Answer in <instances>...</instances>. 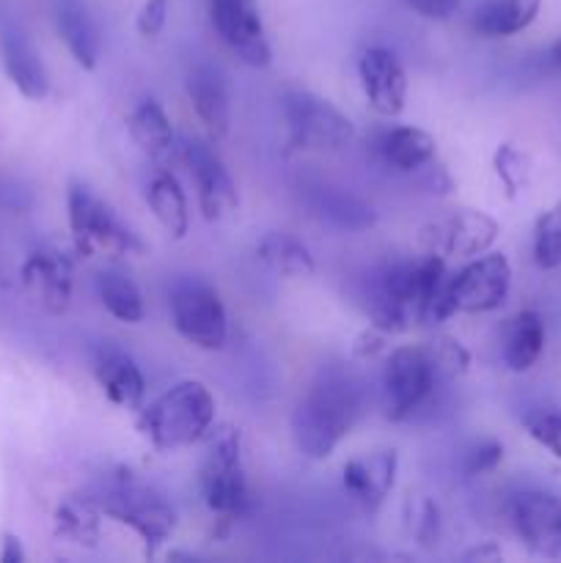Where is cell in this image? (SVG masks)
<instances>
[{"label": "cell", "mask_w": 561, "mask_h": 563, "mask_svg": "<svg viewBox=\"0 0 561 563\" xmlns=\"http://www.w3.org/2000/svg\"><path fill=\"white\" fill-rule=\"evenodd\" d=\"M366 405V390L344 368H322L292 412V434L302 456L328 460L352 432Z\"/></svg>", "instance_id": "obj_1"}, {"label": "cell", "mask_w": 561, "mask_h": 563, "mask_svg": "<svg viewBox=\"0 0 561 563\" xmlns=\"http://www.w3.org/2000/svg\"><path fill=\"white\" fill-rule=\"evenodd\" d=\"M102 517L127 526L143 544V553L157 555V550L174 537L176 511L157 489L138 482L132 473H119L91 493Z\"/></svg>", "instance_id": "obj_2"}, {"label": "cell", "mask_w": 561, "mask_h": 563, "mask_svg": "<svg viewBox=\"0 0 561 563\" xmlns=\"http://www.w3.org/2000/svg\"><path fill=\"white\" fill-rule=\"evenodd\" d=\"M212 423L215 396L198 379H185L143 410L141 432L157 451H179L201 443Z\"/></svg>", "instance_id": "obj_3"}, {"label": "cell", "mask_w": 561, "mask_h": 563, "mask_svg": "<svg viewBox=\"0 0 561 563\" xmlns=\"http://www.w3.org/2000/svg\"><path fill=\"white\" fill-rule=\"evenodd\" d=\"M204 504L220 520H240L251 515L253 498L242 462V434L234 427L209 429L204 434V456L198 467Z\"/></svg>", "instance_id": "obj_4"}, {"label": "cell", "mask_w": 561, "mask_h": 563, "mask_svg": "<svg viewBox=\"0 0 561 563\" xmlns=\"http://www.w3.org/2000/svg\"><path fill=\"white\" fill-rule=\"evenodd\" d=\"M66 209H69V231L75 240L77 256L88 258L97 253L108 256H132L143 253V242L119 214L91 190V187L72 181L66 192Z\"/></svg>", "instance_id": "obj_5"}, {"label": "cell", "mask_w": 561, "mask_h": 563, "mask_svg": "<svg viewBox=\"0 0 561 563\" xmlns=\"http://www.w3.org/2000/svg\"><path fill=\"white\" fill-rule=\"evenodd\" d=\"M280 108L286 121V146L292 152H336L350 146L355 137L352 121L314 91H286Z\"/></svg>", "instance_id": "obj_6"}, {"label": "cell", "mask_w": 561, "mask_h": 563, "mask_svg": "<svg viewBox=\"0 0 561 563\" xmlns=\"http://www.w3.org/2000/svg\"><path fill=\"white\" fill-rule=\"evenodd\" d=\"M170 322L176 333L201 350H223L229 339V317L223 300L204 280L187 278L170 289Z\"/></svg>", "instance_id": "obj_7"}, {"label": "cell", "mask_w": 561, "mask_h": 563, "mask_svg": "<svg viewBox=\"0 0 561 563\" xmlns=\"http://www.w3.org/2000/svg\"><path fill=\"white\" fill-rule=\"evenodd\" d=\"M435 372L424 346H399L383 368V410L388 421H407L432 396Z\"/></svg>", "instance_id": "obj_8"}, {"label": "cell", "mask_w": 561, "mask_h": 563, "mask_svg": "<svg viewBox=\"0 0 561 563\" xmlns=\"http://www.w3.org/2000/svg\"><path fill=\"white\" fill-rule=\"evenodd\" d=\"M207 14L220 42L248 66L264 69L273 60L258 0H207Z\"/></svg>", "instance_id": "obj_9"}, {"label": "cell", "mask_w": 561, "mask_h": 563, "mask_svg": "<svg viewBox=\"0 0 561 563\" xmlns=\"http://www.w3.org/2000/svg\"><path fill=\"white\" fill-rule=\"evenodd\" d=\"M498 234L501 225L493 214L482 209H457L421 231V245L427 253L443 258H476L493 247Z\"/></svg>", "instance_id": "obj_10"}, {"label": "cell", "mask_w": 561, "mask_h": 563, "mask_svg": "<svg viewBox=\"0 0 561 563\" xmlns=\"http://www.w3.org/2000/svg\"><path fill=\"white\" fill-rule=\"evenodd\" d=\"M512 289V264L504 253H482L476 262L451 275L454 313H487L504 306Z\"/></svg>", "instance_id": "obj_11"}, {"label": "cell", "mask_w": 561, "mask_h": 563, "mask_svg": "<svg viewBox=\"0 0 561 563\" xmlns=\"http://www.w3.org/2000/svg\"><path fill=\"white\" fill-rule=\"evenodd\" d=\"M509 522L522 548L542 559L561 555V498L542 489H522L509 498Z\"/></svg>", "instance_id": "obj_12"}, {"label": "cell", "mask_w": 561, "mask_h": 563, "mask_svg": "<svg viewBox=\"0 0 561 563\" xmlns=\"http://www.w3.org/2000/svg\"><path fill=\"white\" fill-rule=\"evenodd\" d=\"M182 159H185L187 170L193 176V185H196L198 207H201L204 220L215 223V220L229 218L240 207V196H237V185L231 179L229 168L215 154V148L209 143L187 137L182 143Z\"/></svg>", "instance_id": "obj_13"}, {"label": "cell", "mask_w": 561, "mask_h": 563, "mask_svg": "<svg viewBox=\"0 0 561 563\" xmlns=\"http://www.w3.org/2000/svg\"><path fill=\"white\" fill-rule=\"evenodd\" d=\"M0 60L14 82L16 91L28 99H44L50 91V77L44 60L33 44L31 33L20 22V16L0 3Z\"/></svg>", "instance_id": "obj_14"}, {"label": "cell", "mask_w": 561, "mask_h": 563, "mask_svg": "<svg viewBox=\"0 0 561 563\" xmlns=\"http://www.w3.org/2000/svg\"><path fill=\"white\" fill-rule=\"evenodd\" d=\"M20 278L28 295L47 313H64L69 308L75 267L66 253L55 251V247H38V251L28 253Z\"/></svg>", "instance_id": "obj_15"}, {"label": "cell", "mask_w": 561, "mask_h": 563, "mask_svg": "<svg viewBox=\"0 0 561 563\" xmlns=\"http://www.w3.org/2000/svg\"><path fill=\"white\" fill-rule=\"evenodd\" d=\"M363 93L369 104L385 119H394L405 110L407 102V77L394 53L383 47H369L358 64Z\"/></svg>", "instance_id": "obj_16"}, {"label": "cell", "mask_w": 561, "mask_h": 563, "mask_svg": "<svg viewBox=\"0 0 561 563\" xmlns=\"http://www.w3.org/2000/svg\"><path fill=\"white\" fill-rule=\"evenodd\" d=\"M399 473L396 451H374L344 465V489L363 511H377L385 504Z\"/></svg>", "instance_id": "obj_17"}, {"label": "cell", "mask_w": 561, "mask_h": 563, "mask_svg": "<svg viewBox=\"0 0 561 563\" xmlns=\"http://www.w3.org/2000/svg\"><path fill=\"white\" fill-rule=\"evenodd\" d=\"M185 88L209 141H223L231 130V99L223 75L212 66L201 64L187 75Z\"/></svg>", "instance_id": "obj_18"}, {"label": "cell", "mask_w": 561, "mask_h": 563, "mask_svg": "<svg viewBox=\"0 0 561 563\" xmlns=\"http://www.w3.org/2000/svg\"><path fill=\"white\" fill-rule=\"evenodd\" d=\"M94 377L113 405L124 410H138L146 396V383L138 363L124 350L113 344H102L94 355Z\"/></svg>", "instance_id": "obj_19"}, {"label": "cell", "mask_w": 561, "mask_h": 563, "mask_svg": "<svg viewBox=\"0 0 561 563\" xmlns=\"http://www.w3.org/2000/svg\"><path fill=\"white\" fill-rule=\"evenodd\" d=\"M55 27L77 66L91 71L99 60V31L82 0H55Z\"/></svg>", "instance_id": "obj_20"}, {"label": "cell", "mask_w": 561, "mask_h": 563, "mask_svg": "<svg viewBox=\"0 0 561 563\" xmlns=\"http://www.w3.org/2000/svg\"><path fill=\"white\" fill-rule=\"evenodd\" d=\"M377 152L383 163L399 174H418L424 165L435 159L438 143L429 132L418 130V126H394V130L383 132Z\"/></svg>", "instance_id": "obj_21"}, {"label": "cell", "mask_w": 561, "mask_h": 563, "mask_svg": "<svg viewBox=\"0 0 561 563\" xmlns=\"http://www.w3.org/2000/svg\"><path fill=\"white\" fill-rule=\"evenodd\" d=\"M311 209L330 225L344 231H369L377 225V212L363 198L352 196L341 187L319 185L311 192Z\"/></svg>", "instance_id": "obj_22"}, {"label": "cell", "mask_w": 561, "mask_h": 563, "mask_svg": "<svg viewBox=\"0 0 561 563\" xmlns=\"http://www.w3.org/2000/svg\"><path fill=\"white\" fill-rule=\"evenodd\" d=\"M127 132L132 143L146 154L148 159H165L174 152V126L165 115L157 99H143L130 115H127Z\"/></svg>", "instance_id": "obj_23"}, {"label": "cell", "mask_w": 561, "mask_h": 563, "mask_svg": "<svg viewBox=\"0 0 561 563\" xmlns=\"http://www.w3.org/2000/svg\"><path fill=\"white\" fill-rule=\"evenodd\" d=\"M542 0H484L473 14V31L484 38H506L537 20Z\"/></svg>", "instance_id": "obj_24"}, {"label": "cell", "mask_w": 561, "mask_h": 563, "mask_svg": "<svg viewBox=\"0 0 561 563\" xmlns=\"http://www.w3.org/2000/svg\"><path fill=\"white\" fill-rule=\"evenodd\" d=\"M544 350V322L537 311H520L504 328V363L509 372L522 374L539 361Z\"/></svg>", "instance_id": "obj_25"}, {"label": "cell", "mask_w": 561, "mask_h": 563, "mask_svg": "<svg viewBox=\"0 0 561 563\" xmlns=\"http://www.w3.org/2000/svg\"><path fill=\"white\" fill-rule=\"evenodd\" d=\"M55 537L77 548H97L102 537V511L91 495H69L55 509Z\"/></svg>", "instance_id": "obj_26"}, {"label": "cell", "mask_w": 561, "mask_h": 563, "mask_svg": "<svg viewBox=\"0 0 561 563\" xmlns=\"http://www.w3.org/2000/svg\"><path fill=\"white\" fill-rule=\"evenodd\" d=\"M146 203L154 218L160 220V225L174 240H182L187 234V229H190V207H187V196L174 174H168V170L154 174V179L146 187Z\"/></svg>", "instance_id": "obj_27"}, {"label": "cell", "mask_w": 561, "mask_h": 563, "mask_svg": "<svg viewBox=\"0 0 561 563\" xmlns=\"http://www.w3.org/2000/svg\"><path fill=\"white\" fill-rule=\"evenodd\" d=\"M256 256L273 273L286 275V278H308L317 269L311 251L297 236L286 234V231H270V234H264L256 242Z\"/></svg>", "instance_id": "obj_28"}, {"label": "cell", "mask_w": 561, "mask_h": 563, "mask_svg": "<svg viewBox=\"0 0 561 563\" xmlns=\"http://www.w3.org/2000/svg\"><path fill=\"white\" fill-rule=\"evenodd\" d=\"M97 289H99V300H102V306L108 308L110 317H116L119 322H127V324L143 322V317H146L143 295L130 275L113 267L102 269L97 280Z\"/></svg>", "instance_id": "obj_29"}, {"label": "cell", "mask_w": 561, "mask_h": 563, "mask_svg": "<svg viewBox=\"0 0 561 563\" xmlns=\"http://www.w3.org/2000/svg\"><path fill=\"white\" fill-rule=\"evenodd\" d=\"M534 262L539 269L561 267V198L534 225Z\"/></svg>", "instance_id": "obj_30"}, {"label": "cell", "mask_w": 561, "mask_h": 563, "mask_svg": "<svg viewBox=\"0 0 561 563\" xmlns=\"http://www.w3.org/2000/svg\"><path fill=\"white\" fill-rule=\"evenodd\" d=\"M424 350H427L438 377L443 379H460L471 368V352L451 335H435Z\"/></svg>", "instance_id": "obj_31"}, {"label": "cell", "mask_w": 561, "mask_h": 563, "mask_svg": "<svg viewBox=\"0 0 561 563\" xmlns=\"http://www.w3.org/2000/svg\"><path fill=\"white\" fill-rule=\"evenodd\" d=\"M493 168L504 185L506 196L515 198L528 181V157L515 146V143H501L493 157Z\"/></svg>", "instance_id": "obj_32"}, {"label": "cell", "mask_w": 561, "mask_h": 563, "mask_svg": "<svg viewBox=\"0 0 561 563\" xmlns=\"http://www.w3.org/2000/svg\"><path fill=\"white\" fill-rule=\"evenodd\" d=\"M526 429L544 451L561 462V410H539L526 416Z\"/></svg>", "instance_id": "obj_33"}, {"label": "cell", "mask_w": 561, "mask_h": 563, "mask_svg": "<svg viewBox=\"0 0 561 563\" xmlns=\"http://www.w3.org/2000/svg\"><path fill=\"white\" fill-rule=\"evenodd\" d=\"M504 460V445L498 440H482V443L473 445L465 454V473L468 476H484V473L495 471Z\"/></svg>", "instance_id": "obj_34"}, {"label": "cell", "mask_w": 561, "mask_h": 563, "mask_svg": "<svg viewBox=\"0 0 561 563\" xmlns=\"http://www.w3.org/2000/svg\"><path fill=\"white\" fill-rule=\"evenodd\" d=\"M165 20H168V0H146L141 5V11H138L135 27L141 36L152 38L163 31Z\"/></svg>", "instance_id": "obj_35"}, {"label": "cell", "mask_w": 561, "mask_h": 563, "mask_svg": "<svg viewBox=\"0 0 561 563\" xmlns=\"http://www.w3.org/2000/svg\"><path fill=\"white\" fill-rule=\"evenodd\" d=\"M413 517H416V522H413V533H416V539L421 544H429L432 539H438V506L432 504V500H421L418 504V509L413 511Z\"/></svg>", "instance_id": "obj_36"}, {"label": "cell", "mask_w": 561, "mask_h": 563, "mask_svg": "<svg viewBox=\"0 0 561 563\" xmlns=\"http://www.w3.org/2000/svg\"><path fill=\"white\" fill-rule=\"evenodd\" d=\"M407 3L416 14L427 16V20H449L460 9V0H407Z\"/></svg>", "instance_id": "obj_37"}, {"label": "cell", "mask_w": 561, "mask_h": 563, "mask_svg": "<svg viewBox=\"0 0 561 563\" xmlns=\"http://www.w3.org/2000/svg\"><path fill=\"white\" fill-rule=\"evenodd\" d=\"M25 559V553H22V544L16 537H3V553H0V561L3 563H20Z\"/></svg>", "instance_id": "obj_38"}, {"label": "cell", "mask_w": 561, "mask_h": 563, "mask_svg": "<svg viewBox=\"0 0 561 563\" xmlns=\"http://www.w3.org/2000/svg\"><path fill=\"white\" fill-rule=\"evenodd\" d=\"M465 561H501V550L493 542H484L482 548H473L465 553Z\"/></svg>", "instance_id": "obj_39"}, {"label": "cell", "mask_w": 561, "mask_h": 563, "mask_svg": "<svg viewBox=\"0 0 561 563\" xmlns=\"http://www.w3.org/2000/svg\"><path fill=\"white\" fill-rule=\"evenodd\" d=\"M548 64H550V69H556L561 75V38L559 42H553L550 44V49H548Z\"/></svg>", "instance_id": "obj_40"}]
</instances>
